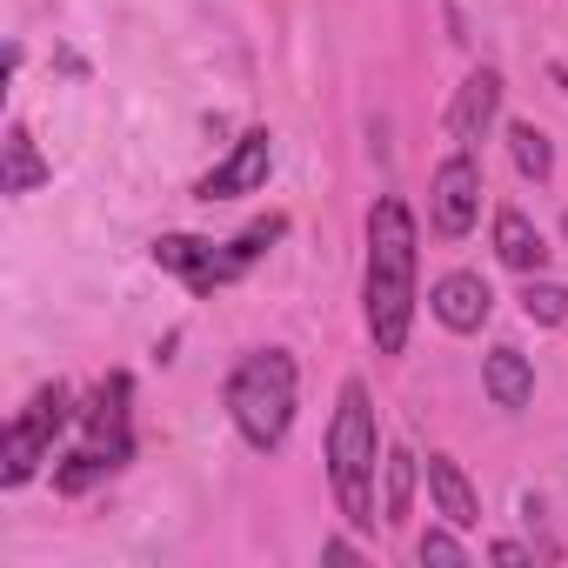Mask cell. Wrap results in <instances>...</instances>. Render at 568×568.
<instances>
[{
    "instance_id": "15",
    "label": "cell",
    "mask_w": 568,
    "mask_h": 568,
    "mask_svg": "<svg viewBox=\"0 0 568 568\" xmlns=\"http://www.w3.org/2000/svg\"><path fill=\"white\" fill-rule=\"evenodd\" d=\"M415 455L408 448H388V462H382V481H388V495H382V521L388 528H402L408 521V508H415Z\"/></svg>"
},
{
    "instance_id": "7",
    "label": "cell",
    "mask_w": 568,
    "mask_h": 568,
    "mask_svg": "<svg viewBox=\"0 0 568 568\" xmlns=\"http://www.w3.org/2000/svg\"><path fill=\"white\" fill-rule=\"evenodd\" d=\"M267 168H274V134L267 128H247L207 174H201V201H234V194H254L261 181H267Z\"/></svg>"
},
{
    "instance_id": "6",
    "label": "cell",
    "mask_w": 568,
    "mask_h": 568,
    "mask_svg": "<svg viewBox=\"0 0 568 568\" xmlns=\"http://www.w3.org/2000/svg\"><path fill=\"white\" fill-rule=\"evenodd\" d=\"M428 214H435V234H448V241H462V234L475 227V214H481V168H475L468 148H455V154L435 168V181H428Z\"/></svg>"
},
{
    "instance_id": "4",
    "label": "cell",
    "mask_w": 568,
    "mask_h": 568,
    "mask_svg": "<svg viewBox=\"0 0 568 568\" xmlns=\"http://www.w3.org/2000/svg\"><path fill=\"white\" fill-rule=\"evenodd\" d=\"M281 234H288V221L281 214H267V221H254V227H241L234 241H201V234H161L154 241V267H168V274H181L187 281V295H214V288H227V281H241Z\"/></svg>"
},
{
    "instance_id": "8",
    "label": "cell",
    "mask_w": 568,
    "mask_h": 568,
    "mask_svg": "<svg viewBox=\"0 0 568 568\" xmlns=\"http://www.w3.org/2000/svg\"><path fill=\"white\" fill-rule=\"evenodd\" d=\"M495 114H501V74L495 68H475L462 88H455V108H448V141L455 148H481V134L495 128Z\"/></svg>"
},
{
    "instance_id": "9",
    "label": "cell",
    "mask_w": 568,
    "mask_h": 568,
    "mask_svg": "<svg viewBox=\"0 0 568 568\" xmlns=\"http://www.w3.org/2000/svg\"><path fill=\"white\" fill-rule=\"evenodd\" d=\"M428 308H435V322H442V328L475 335V328L488 322L495 295H488V281H481V274H442V281H435V295H428Z\"/></svg>"
},
{
    "instance_id": "17",
    "label": "cell",
    "mask_w": 568,
    "mask_h": 568,
    "mask_svg": "<svg viewBox=\"0 0 568 568\" xmlns=\"http://www.w3.org/2000/svg\"><path fill=\"white\" fill-rule=\"evenodd\" d=\"M521 315L541 322V328H561L568 322V288H555V281H535L528 274V288H521Z\"/></svg>"
},
{
    "instance_id": "12",
    "label": "cell",
    "mask_w": 568,
    "mask_h": 568,
    "mask_svg": "<svg viewBox=\"0 0 568 568\" xmlns=\"http://www.w3.org/2000/svg\"><path fill=\"white\" fill-rule=\"evenodd\" d=\"M428 495L448 515V528H475L481 521V501H475V488H468V475H462L455 455H428Z\"/></svg>"
},
{
    "instance_id": "16",
    "label": "cell",
    "mask_w": 568,
    "mask_h": 568,
    "mask_svg": "<svg viewBox=\"0 0 568 568\" xmlns=\"http://www.w3.org/2000/svg\"><path fill=\"white\" fill-rule=\"evenodd\" d=\"M508 154H515V168L528 181H548L555 174V148H548V134L535 121H508Z\"/></svg>"
},
{
    "instance_id": "3",
    "label": "cell",
    "mask_w": 568,
    "mask_h": 568,
    "mask_svg": "<svg viewBox=\"0 0 568 568\" xmlns=\"http://www.w3.org/2000/svg\"><path fill=\"white\" fill-rule=\"evenodd\" d=\"M382 462H388V442H382L375 402L362 382H342V402L328 422V481H335V501L355 528H375V468Z\"/></svg>"
},
{
    "instance_id": "2",
    "label": "cell",
    "mask_w": 568,
    "mask_h": 568,
    "mask_svg": "<svg viewBox=\"0 0 568 568\" xmlns=\"http://www.w3.org/2000/svg\"><path fill=\"white\" fill-rule=\"evenodd\" d=\"M221 402H227V422L241 428V442L254 455H274L281 442H288L295 402H302L295 355L288 348H254V355H241L234 375H227V388H221Z\"/></svg>"
},
{
    "instance_id": "13",
    "label": "cell",
    "mask_w": 568,
    "mask_h": 568,
    "mask_svg": "<svg viewBox=\"0 0 568 568\" xmlns=\"http://www.w3.org/2000/svg\"><path fill=\"white\" fill-rule=\"evenodd\" d=\"M481 388H488L495 408H528V395H535L528 355H521V348H495V355L481 362Z\"/></svg>"
},
{
    "instance_id": "11",
    "label": "cell",
    "mask_w": 568,
    "mask_h": 568,
    "mask_svg": "<svg viewBox=\"0 0 568 568\" xmlns=\"http://www.w3.org/2000/svg\"><path fill=\"white\" fill-rule=\"evenodd\" d=\"M495 254H501V267H515V274H541V267H548V241H541V227H535L521 207H501V214H495Z\"/></svg>"
},
{
    "instance_id": "19",
    "label": "cell",
    "mask_w": 568,
    "mask_h": 568,
    "mask_svg": "<svg viewBox=\"0 0 568 568\" xmlns=\"http://www.w3.org/2000/svg\"><path fill=\"white\" fill-rule=\"evenodd\" d=\"M488 561H528V548H521V541H495Z\"/></svg>"
},
{
    "instance_id": "10",
    "label": "cell",
    "mask_w": 568,
    "mask_h": 568,
    "mask_svg": "<svg viewBox=\"0 0 568 568\" xmlns=\"http://www.w3.org/2000/svg\"><path fill=\"white\" fill-rule=\"evenodd\" d=\"M88 448H101L114 468H128V455H134V435H128V375H114L94 395V408H88Z\"/></svg>"
},
{
    "instance_id": "18",
    "label": "cell",
    "mask_w": 568,
    "mask_h": 568,
    "mask_svg": "<svg viewBox=\"0 0 568 568\" xmlns=\"http://www.w3.org/2000/svg\"><path fill=\"white\" fill-rule=\"evenodd\" d=\"M415 555H422V561H435V568H462V561H468V548H462L448 528H428V535L415 541Z\"/></svg>"
},
{
    "instance_id": "5",
    "label": "cell",
    "mask_w": 568,
    "mask_h": 568,
    "mask_svg": "<svg viewBox=\"0 0 568 568\" xmlns=\"http://www.w3.org/2000/svg\"><path fill=\"white\" fill-rule=\"evenodd\" d=\"M68 382H48L21 415H14V428H8V442H0V481L8 488H21L41 462H48V448H54V435L68 428Z\"/></svg>"
},
{
    "instance_id": "1",
    "label": "cell",
    "mask_w": 568,
    "mask_h": 568,
    "mask_svg": "<svg viewBox=\"0 0 568 568\" xmlns=\"http://www.w3.org/2000/svg\"><path fill=\"white\" fill-rule=\"evenodd\" d=\"M362 315L375 355H402L415 328V214L402 194L368 207V267H362Z\"/></svg>"
},
{
    "instance_id": "14",
    "label": "cell",
    "mask_w": 568,
    "mask_h": 568,
    "mask_svg": "<svg viewBox=\"0 0 568 568\" xmlns=\"http://www.w3.org/2000/svg\"><path fill=\"white\" fill-rule=\"evenodd\" d=\"M48 174H54V168L34 154V134L14 121V128H8V141H0V194H34Z\"/></svg>"
}]
</instances>
